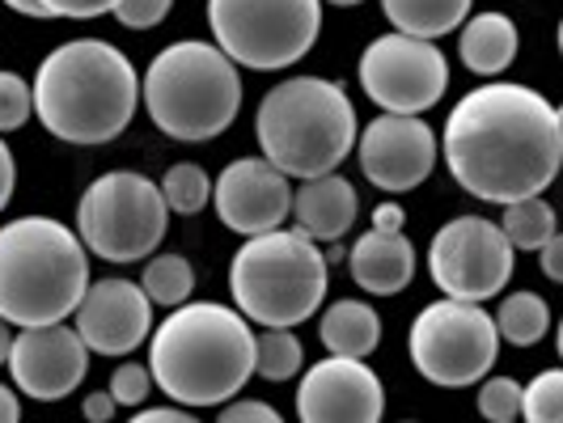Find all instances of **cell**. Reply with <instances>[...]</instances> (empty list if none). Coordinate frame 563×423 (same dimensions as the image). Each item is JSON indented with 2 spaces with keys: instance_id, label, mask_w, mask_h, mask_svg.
I'll use <instances>...</instances> for the list:
<instances>
[{
  "instance_id": "7c38bea8",
  "label": "cell",
  "mask_w": 563,
  "mask_h": 423,
  "mask_svg": "<svg viewBox=\"0 0 563 423\" xmlns=\"http://www.w3.org/2000/svg\"><path fill=\"white\" fill-rule=\"evenodd\" d=\"M361 85L386 114H423L445 98L450 59L428 38L382 34L361 56Z\"/></svg>"
},
{
  "instance_id": "d4e9b609",
  "label": "cell",
  "mask_w": 563,
  "mask_h": 423,
  "mask_svg": "<svg viewBox=\"0 0 563 423\" xmlns=\"http://www.w3.org/2000/svg\"><path fill=\"white\" fill-rule=\"evenodd\" d=\"M141 288L148 292L153 305L178 310V305H187V297H191V288H196V271H191V263H187L183 254H157V258L144 267Z\"/></svg>"
},
{
  "instance_id": "e0dca14e",
  "label": "cell",
  "mask_w": 563,
  "mask_h": 423,
  "mask_svg": "<svg viewBox=\"0 0 563 423\" xmlns=\"http://www.w3.org/2000/svg\"><path fill=\"white\" fill-rule=\"evenodd\" d=\"M153 326V301L141 283L132 280H98L85 292L77 310V331L85 347L98 356H128L136 352Z\"/></svg>"
},
{
  "instance_id": "4dcf8cb0",
  "label": "cell",
  "mask_w": 563,
  "mask_h": 423,
  "mask_svg": "<svg viewBox=\"0 0 563 423\" xmlns=\"http://www.w3.org/2000/svg\"><path fill=\"white\" fill-rule=\"evenodd\" d=\"M148 386H157L148 368L123 365V368H114V377H111V398L119 407H141L144 398H148Z\"/></svg>"
},
{
  "instance_id": "4316f807",
  "label": "cell",
  "mask_w": 563,
  "mask_h": 423,
  "mask_svg": "<svg viewBox=\"0 0 563 423\" xmlns=\"http://www.w3.org/2000/svg\"><path fill=\"white\" fill-rule=\"evenodd\" d=\"M254 372L267 381H288L301 372V343L292 331H267L254 347Z\"/></svg>"
},
{
  "instance_id": "2e32d148",
  "label": "cell",
  "mask_w": 563,
  "mask_h": 423,
  "mask_svg": "<svg viewBox=\"0 0 563 423\" xmlns=\"http://www.w3.org/2000/svg\"><path fill=\"white\" fill-rule=\"evenodd\" d=\"M9 368L18 390H26L38 402H56L68 398L89 372V347H85L81 331L68 326H30L13 338L9 352Z\"/></svg>"
},
{
  "instance_id": "9c48e42d",
  "label": "cell",
  "mask_w": 563,
  "mask_h": 423,
  "mask_svg": "<svg viewBox=\"0 0 563 423\" xmlns=\"http://www.w3.org/2000/svg\"><path fill=\"white\" fill-rule=\"evenodd\" d=\"M81 242L107 263H136L162 246L169 225V208L162 187L132 169H114L93 178L77 208Z\"/></svg>"
},
{
  "instance_id": "e575fe53",
  "label": "cell",
  "mask_w": 563,
  "mask_h": 423,
  "mask_svg": "<svg viewBox=\"0 0 563 423\" xmlns=\"http://www.w3.org/2000/svg\"><path fill=\"white\" fill-rule=\"evenodd\" d=\"M538 254H542V276L563 283V233H555V237H551Z\"/></svg>"
},
{
  "instance_id": "74e56055",
  "label": "cell",
  "mask_w": 563,
  "mask_h": 423,
  "mask_svg": "<svg viewBox=\"0 0 563 423\" xmlns=\"http://www.w3.org/2000/svg\"><path fill=\"white\" fill-rule=\"evenodd\" d=\"M402 221H407V212H402L398 203H377V208H373V229H390V233H398Z\"/></svg>"
},
{
  "instance_id": "d590c367",
  "label": "cell",
  "mask_w": 563,
  "mask_h": 423,
  "mask_svg": "<svg viewBox=\"0 0 563 423\" xmlns=\"http://www.w3.org/2000/svg\"><path fill=\"white\" fill-rule=\"evenodd\" d=\"M13 182H18V166H13L9 144L0 141V212H4V203H9V196H13Z\"/></svg>"
},
{
  "instance_id": "d6986e66",
  "label": "cell",
  "mask_w": 563,
  "mask_h": 423,
  "mask_svg": "<svg viewBox=\"0 0 563 423\" xmlns=\"http://www.w3.org/2000/svg\"><path fill=\"white\" fill-rule=\"evenodd\" d=\"M356 187L339 174H322V178H310L297 196H292V216H297V229L313 237V242H339L352 221H356Z\"/></svg>"
},
{
  "instance_id": "6da1fadb",
  "label": "cell",
  "mask_w": 563,
  "mask_h": 423,
  "mask_svg": "<svg viewBox=\"0 0 563 423\" xmlns=\"http://www.w3.org/2000/svg\"><path fill=\"white\" fill-rule=\"evenodd\" d=\"M441 148L466 196L505 208L542 196L563 169L555 107L538 89L512 81L471 89L453 107Z\"/></svg>"
},
{
  "instance_id": "277c9868",
  "label": "cell",
  "mask_w": 563,
  "mask_h": 423,
  "mask_svg": "<svg viewBox=\"0 0 563 423\" xmlns=\"http://www.w3.org/2000/svg\"><path fill=\"white\" fill-rule=\"evenodd\" d=\"M89 258L73 229L47 216H22L0 229V318L13 326H56L81 310Z\"/></svg>"
},
{
  "instance_id": "cb8c5ba5",
  "label": "cell",
  "mask_w": 563,
  "mask_h": 423,
  "mask_svg": "<svg viewBox=\"0 0 563 423\" xmlns=\"http://www.w3.org/2000/svg\"><path fill=\"white\" fill-rule=\"evenodd\" d=\"M496 331L508 338L512 347H534L538 338L551 331V310L538 292H512L496 313Z\"/></svg>"
},
{
  "instance_id": "1f68e13d",
  "label": "cell",
  "mask_w": 563,
  "mask_h": 423,
  "mask_svg": "<svg viewBox=\"0 0 563 423\" xmlns=\"http://www.w3.org/2000/svg\"><path fill=\"white\" fill-rule=\"evenodd\" d=\"M169 4H174V0H119V4H114V18L128 30H148L166 18Z\"/></svg>"
},
{
  "instance_id": "5b68a950",
  "label": "cell",
  "mask_w": 563,
  "mask_h": 423,
  "mask_svg": "<svg viewBox=\"0 0 563 423\" xmlns=\"http://www.w3.org/2000/svg\"><path fill=\"white\" fill-rule=\"evenodd\" d=\"M254 132L263 144V157L288 178H322L356 144V111L343 85L322 77H292L280 81L263 102Z\"/></svg>"
},
{
  "instance_id": "484cf974",
  "label": "cell",
  "mask_w": 563,
  "mask_h": 423,
  "mask_svg": "<svg viewBox=\"0 0 563 423\" xmlns=\"http://www.w3.org/2000/svg\"><path fill=\"white\" fill-rule=\"evenodd\" d=\"M162 199H166L169 212L196 216L199 208L212 199V182L196 162H183V166H169V174L162 178Z\"/></svg>"
},
{
  "instance_id": "8d00e7d4",
  "label": "cell",
  "mask_w": 563,
  "mask_h": 423,
  "mask_svg": "<svg viewBox=\"0 0 563 423\" xmlns=\"http://www.w3.org/2000/svg\"><path fill=\"white\" fill-rule=\"evenodd\" d=\"M114 407H119V402L111 398V390H107V394H89V398H85V420L107 423L114 415Z\"/></svg>"
},
{
  "instance_id": "3957f363",
  "label": "cell",
  "mask_w": 563,
  "mask_h": 423,
  "mask_svg": "<svg viewBox=\"0 0 563 423\" xmlns=\"http://www.w3.org/2000/svg\"><path fill=\"white\" fill-rule=\"evenodd\" d=\"M251 322L217 301L178 305L153 335L148 372L183 407H217L238 394L254 372Z\"/></svg>"
},
{
  "instance_id": "9a60e30c",
  "label": "cell",
  "mask_w": 563,
  "mask_h": 423,
  "mask_svg": "<svg viewBox=\"0 0 563 423\" xmlns=\"http://www.w3.org/2000/svg\"><path fill=\"white\" fill-rule=\"evenodd\" d=\"M292 212V187L288 174L276 169L267 157H242L221 169L217 178V216L225 229L242 237H263L284 225Z\"/></svg>"
},
{
  "instance_id": "ac0fdd59",
  "label": "cell",
  "mask_w": 563,
  "mask_h": 423,
  "mask_svg": "<svg viewBox=\"0 0 563 423\" xmlns=\"http://www.w3.org/2000/svg\"><path fill=\"white\" fill-rule=\"evenodd\" d=\"M352 280L373 297H395L416 276V246L402 237V229H368L365 237L352 246Z\"/></svg>"
},
{
  "instance_id": "603a6c76",
  "label": "cell",
  "mask_w": 563,
  "mask_h": 423,
  "mask_svg": "<svg viewBox=\"0 0 563 423\" xmlns=\"http://www.w3.org/2000/svg\"><path fill=\"white\" fill-rule=\"evenodd\" d=\"M500 229H505V237L512 251H542V246L560 233V229H555V208H551L542 196L508 203Z\"/></svg>"
},
{
  "instance_id": "b9f144b4",
  "label": "cell",
  "mask_w": 563,
  "mask_h": 423,
  "mask_svg": "<svg viewBox=\"0 0 563 423\" xmlns=\"http://www.w3.org/2000/svg\"><path fill=\"white\" fill-rule=\"evenodd\" d=\"M9 352H13V338L4 331V318H0V365H9Z\"/></svg>"
},
{
  "instance_id": "836d02e7",
  "label": "cell",
  "mask_w": 563,
  "mask_h": 423,
  "mask_svg": "<svg viewBox=\"0 0 563 423\" xmlns=\"http://www.w3.org/2000/svg\"><path fill=\"white\" fill-rule=\"evenodd\" d=\"M38 4L47 18H98V13L114 9L119 0H38Z\"/></svg>"
},
{
  "instance_id": "5bb4252c",
  "label": "cell",
  "mask_w": 563,
  "mask_h": 423,
  "mask_svg": "<svg viewBox=\"0 0 563 423\" xmlns=\"http://www.w3.org/2000/svg\"><path fill=\"white\" fill-rule=\"evenodd\" d=\"M386 390L382 377L352 356H331L313 365L297 390L301 423H382Z\"/></svg>"
},
{
  "instance_id": "7bdbcfd3",
  "label": "cell",
  "mask_w": 563,
  "mask_h": 423,
  "mask_svg": "<svg viewBox=\"0 0 563 423\" xmlns=\"http://www.w3.org/2000/svg\"><path fill=\"white\" fill-rule=\"evenodd\" d=\"M331 4H347L352 9V4H365V0H331Z\"/></svg>"
},
{
  "instance_id": "ab89813d",
  "label": "cell",
  "mask_w": 563,
  "mask_h": 423,
  "mask_svg": "<svg viewBox=\"0 0 563 423\" xmlns=\"http://www.w3.org/2000/svg\"><path fill=\"white\" fill-rule=\"evenodd\" d=\"M0 423H22V407L9 386H0Z\"/></svg>"
},
{
  "instance_id": "f546056e",
  "label": "cell",
  "mask_w": 563,
  "mask_h": 423,
  "mask_svg": "<svg viewBox=\"0 0 563 423\" xmlns=\"http://www.w3.org/2000/svg\"><path fill=\"white\" fill-rule=\"evenodd\" d=\"M30 111H34V89H26V81L13 73H0V132L22 127Z\"/></svg>"
},
{
  "instance_id": "f35d334b",
  "label": "cell",
  "mask_w": 563,
  "mask_h": 423,
  "mask_svg": "<svg viewBox=\"0 0 563 423\" xmlns=\"http://www.w3.org/2000/svg\"><path fill=\"white\" fill-rule=\"evenodd\" d=\"M128 423H199L196 415H183V411H174V407H157V411H144L136 420Z\"/></svg>"
},
{
  "instance_id": "7a4b0ae2",
  "label": "cell",
  "mask_w": 563,
  "mask_h": 423,
  "mask_svg": "<svg viewBox=\"0 0 563 423\" xmlns=\"http://www.w3.org/2000/svg\"><path fill=\"white\" fill-rule=\"evenodd\" d=\"M141 81L132 59L102 38L64 43L38 64L34 114L68 144L114 141L136 114Z\"/></svg>"
},
{
  "instance_id": "8992f818",
  "label": "cell",
  "mask_w": 563,
  "mask_h": 423,
  "mask_svg": "<svg viewBox=\"0 0 563 423\" xmlns=\"http://www.w3.org/2000/svg\"><path fill=\"white\" fill-rule=\"evenodd\" d=\"M148 119L174 141H212L238 119L242 77L217 43H169L141 85Z\"/></svg>"
},
{
  "instance_id": "ffe728a7",
  "label": "cell",
  "mask_w": 563,
  "mask_h": 423,
  "mask_svg": "<svg viewBox=\"0 0 563 423\" xmlns=\"http://www.w3.org/2000/svg\"><path fill=\"white\" fill-rule=\"evenodd\" d=\"M517 26L508 13H475L466 30H462V43H457V56L471 73L479 77H500L508 64L517 59Z\"/></svg>"
},
{
  "instance_id": "f6af8a7d",
  "label": "cell",
  "mask_w": 563,
  "mask_h": 423,
  "mask_svg": "<svg viewBox=\"0 0 563 423\" xmlns=\"http://www.w3.org/2000/svg\"><path fill=\"white\" fill-rule=\"evenodd\" d=\"M560 356H563V322H560Z\"/></svg>"
},
{
  "instance_id": "30bf717a",
  "label": "cell",
  "mask_w": 563,
  "mask_h": 423,
  "mask_svg": "<svg viewBox=\"0 0 563 423\" xmlns=\"http://www.w3.org/2000/svg\"><path fill=\"white\" fill-rule=\"evenodd\" d=\"M407 347H411V365L432 386L466 390L492 372L500 356V331L487 310L445 297V301H432L411 322Z\"/></svg>"
},
{
  "instance_id": "ba28073f",
  "label": "cell",
  "mask_w": 563,
  "mask_h": 423,
  "mask_svg": "<svg viewBox=\"0 0 563 423\" xmlns=\"http://www.w3.org/2000/svg\"><path fill=\"white\" fill-rule=\"evenodd\" d=\"M208 26L233 64L276 73L318 43L322 0H208Z\"/></svg>"
},
{
  "instance_id": "f1b7e54d",
  "label": "cell",
  "mask_w": 563,
  "mask_h": 423,
  "mask_svg": "<svg viewBox=\"0 0 563 423\" xmlns=\"http://www.w3.org/2000/svg\"><path fill=\"white\" fill-rule=\"evenodd\" d=\"M521 386L512 377H487L479 390V415L487 423H512L521 415Z\"/></svg>"
},
{
  "instance_id": "4fadbf2b",
  "label": "cell",
  "mask_w": 563,
  "mask_h": 423,
  "mask_svg": "<svg viewBox=\"0 0 563 423\" xmlns=\"http://www.w3.org/2000/svg\"><path fill=\"white\" fill-rule=\"evenodd\" d=\"M356 144L361 169L377 191H416L437 166V136L420 114H377Z\"/></svg>"
},
{
  "instance_id": "44dd1931",
  "label": "cell",
  "mask_w": 563,
  "mask_h": 423,
  "mask_svg": "<svg viewBox=\"0 0 563 423\" xmlns=\"http://www.w3.org/2000/svg\"><path fill=\"white\" fill-rule=\"evenodd\" d=\"M318 335L331 347V356L365 360L368 352L382 343V318H377V310L365 305V301H335L331 310L322 313Z\"/></svg>"
},
{
  "instance_id": "7402d4cb",
  "label": "cell",
  "mask_w": 563,
  "mask_h": 423,
  "mask_svg": "<svg viewBox=\"0 0 563 423\" xmlns=\"http://www.w3.org/2000/svg\"><path fill=\"white\" fill-rule=\"evenodd\" d=\"M386 18L398 26V34H411V38H441L466 22L471 13V0H382Z\"/></svg>"
},
{
  "instance_id": "83f0119b",
  "label": "cell",
  "mask_w": 563,
  "mask_h": 423,
  "mask_svg": "<svg viewBox=\"0 0 563 423\" xmlns=\"http://www.w3.org/2000/svg\"><path fill=\"white\" fill-rule=\"evenodd\" d=\"M526 423H563V368H547L521 394Z\"/></svg>"
},
{
  "instance_id": "8fae6325",
  "label": "cell",
  "mask_w": 563,
  "mask_h": 423,
  "mask_svg": "<svg viewBox=\"0 0 563 423\" xmlns=\"http://www.w3.org/2000/svg\"><path fill=\"white\" fill-rule=\"evenodd\" d=\"M512 258L517 251L508 246L505 229L492 225L487 216H457L437 229L428 246V271L445 297L479 305L505 292V283L512 280Z\"/></svg>"
},
{
  "instance_id": "d6a6232c",
  "label": "cell",
  "mask_w": 563,
  "mask_h": 423,
  "mask_svg": "<svg viewBox=\"0 0 563 423\" xmlns=\"http://www.w3.org/2000/svg\"><path fill=\"white\" fill-rule=\"evenodd\" d=\"M217 423H284V415L272 407V402L246 398V402H229Z\"/></svg>"
},
{
  "instance_id": "60d3db41",
  "label": "cell",
  "mask_w": 563,
  "mask_h": 423,
  "mask_svg": "<svg viewBox=\"0 0 563 423\" xmlns=\"http://www.w3.org/2000/svg\"><path fill=\"white\" fill-rule=\"evenodd\" d=\"M4 4H9V9H18V13H26V18H47L38 0H4Z\"/></svg>"
},
{
  "instance_id": "52a82bcc",
  "label": "cell",
  "mask_w": 563,
  "mask_h": 423,
  "mask_svg": "<svg viewBox=\"0 0 563 423\" xmlns=\"http://www.w3.org/2000/svg\"><path fill=\"white\" fill-rule=\"evenodd\" d=\"M229 288L238 310L267 331H292L318 313L327 297V254L301 229H272L263 237H246L233 254Z\"/></svg>"
},
{
  "instance_id": "ee69618b",
  "label": "cell",
  "mask_w": 563,
  "mask_h": 423,
  "mask_svg": "<svg viewBox=\"0 0 563 423\" xmlns=\"http://www.w3.org/2000/svg\"><path fill=\"white\" fill-rule=\"evenodd\" d=\"M555 123H560V136H563V107L555 111Z\"/></svg>"
},
{
  "instance_id": "bcb514c9",
  "label": "cell",
  "mask_w": 563,
  "mask_h": 423,
  "mask_svg": "<svg viewBox=\"0 0 563 423\" xmlns=\"http://www.w3.org/2000/svg\"><path fill=\"white\" fill-rule=\"evenodd\" d=\"M560 56H563V22H560Z\"/></svg>"
}]
</instances>
